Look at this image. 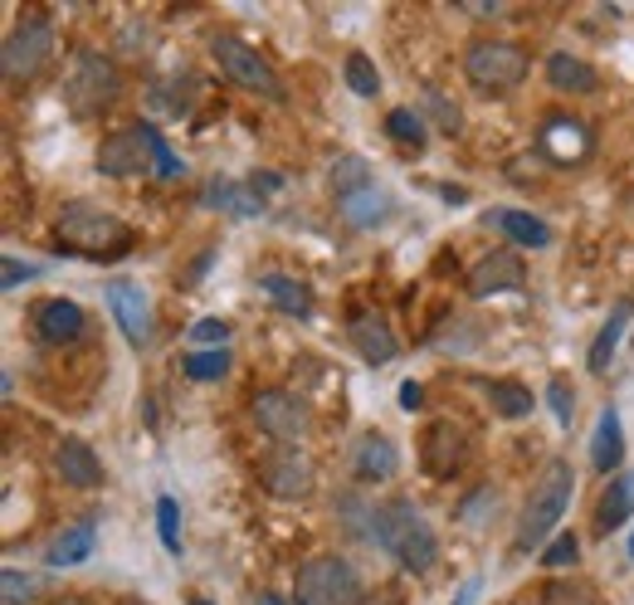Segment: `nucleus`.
Wrapping results in <instances>:
<instances>
[{
  "label": "nucleus",
  "instance_id": "f257e3e1",
  "mask_svg": "<svg viewBox=\"0 0 634 605\" xmlns=\"http://www.w3.org/2000/svg\"><path fill=\"white\" fill-rule=\"evenodd\" d=\"M371 537L400 561L405 571H430L440 547H434V532L415 513L410 498H396V503H381L371 508Z\"/></svg>",
  "mask_w": 634,
  "mask_h": 605
},
{
  "label": "nucleus",
  "instance_id": "f03ea898",
  "mask_svg": "<svg viewBox=\"0 0 634 605\" xmlns=\"http://www.w3.org/2000/svg\"><path fill=\"white\" fill-rule=\"evenodd\" d=\"M59 249L69 254H83V259H122L132 249V229L118 221V215L98 211V205H64L59 211Z\"/></svg>",
  "mask_w": 634,
  "mask_h": 605
},
{
  "label": "nucleus",
  "instance_id": "7ed1b4c3",
  "mask_svg": "<svg viewBox=\"0 0 634 605\" xmlns=\"http://www.w3.org/2000/svg\"><path fill=\"white\" fill-rule=\"evenodd\" d=\"M571 494H576V474H571L566 459H552L547 474H542V484H537V494H533V503H527L523 523H517V547L523 551L542 547L547 532H552L561 523V513H566Z\"/></svg>",
  "mask_w": 634,
  "mask_h": 605
},
{
  "label": "nucleus",
  "instance_id": "20e7f679",
  "mask_svg": "<svg viewBox=\"0 0 634 605\" xmlns=\"http://www.w3.org/2000/svg\"><path fill=\"white\" fill-rule=\"evenodd\" d=\"M118 88H122V74L112 69V59H103L98 49H79L64 74V103L74 108V118H93V112L112 108Z\"/></svg>",
  "mask_w": 634,
  "mask_h": 605
},
{
  "label": "nucleus",
  "instance_id": "39448f33",
  "mask_svg": "<svg viewBox=\"0 0 634 605\" xmlns=\"http://www.w3.org/2000/svg\"><path fill=\"white\" fill-rule=\"evenodd\" d=\"M464 79L478 93H507L527 79V49L507 45V39H478L464 55Z\"/></svg>",
  "mask_w": 634,
  "mask_h": 605
},
{
  "label": "nucleus",
  "instance_id": "423d86ee",
  "mask_svg": "<svg viewBox=\"0 0 634 605\" xmlns=\"http://www.w3.org/2000/svg\"><path fill=\"white\" fill-rule=\"evenodd\" d=\"M49 55H55V25L45 15H25L0 45V69L10 83H25L49 64Z\"/></svg>",
  "mask_w": 634,
  "mask_h": 605
},
{
  "label": "nucleus",
  "instance_id": "0eeeda50",
  "mask_svg": "<svg viewBox=\"0 0 634 605\" xmlns=\"http://www.w3.org/2000/svg\"><path fill=\"white\" fill-rule=\"evenodd\" d=\"M361 581L342 557H308L298 567V596L294 605H357Z\"/></svg>",
  "mask_w": 634,
  "mask_h": 605
},
{
  "label": "nucleus",
  "instance_id": "6e6552de",
  "mask_svg": "<svg viewBox=\"0 0 634 605\" xmlns=\"http://www.w3.org/2000/svg\"><path fill=\"white\" fill-rule=\"evenodd\" d=\"M211 55H215V64H220V74L239 83V88H249V93H259V98H284V88H278V74L268 69V59L259 55V49H249L244 39H235V35H215L211 39Z\"/></svg>",
  "mask_w": 634,
  "mask_h": 605
},
{
  "label": "nucleus",
  "instance_id": "1a4fd4ad",
  "mask_svg": "<svg viewBox=\"0 0 634 605\" xmlns=\"http://www.w3.org/2000/svg\"><path fill=\"white\" fill-rule=\"evenodd\" d=\"M98 171L112 176V181H132V176L157 171V156H152V142H147V122H142V128H128V132H112L98 147Z\"/></svg>",
  "mask_w": 634,
  "mask_h": 605
},
{
  "label": "nucleus",
  "instance_id": "9d476101",
  "mask_svg": "<svg viewBox=\"0 0 634 605\" xmlns=\"http://www.w3.org/2000/svg\"><path fill=\"white\" fill-rule=\"evenodd\" d=\"M254 425L264 435H274V440H303L313 430V411L288 391H264L254 395Z\"/></svg>",
  "mask_w": 634,
  "mask_h": 605
},
{
  "label": "nucleus",
  "instance_id": "9b49d317",
  "mask_svg": "<svg viewBox=\"0 0 634 605\" xmlns=\"http://www.w3.org/2000/svg\"><path fill=\"white\" fill-rule=\"evenodd\" d=\"M469 454H474V440H469V430H464V425L434 420L430 430H424V468H430L434 478L459 474V468L469 464Z\"/></svg>",
  "mask_w": 634,
  "mask_h": 605
},
{
  "label": "nucleus",
  "instance_id": "f8f14e48",
  "mask_svg": "<svg viewBox=\"0 0 634 605\" xmlns=\"http://www.w3.org/2000/svg\"><path fill=\"white\" fill-rule=\"evenodd\" d=\"M103 298H108L122 337H128L132 347H147V342H152V302H147V294H142L137 284H128V278H112V284L103 288Z\"/></svg>",
  "mask_w": 634,
  "mask_h": 605
},
{
  "label": "nucleus",
  "instance_id": "ddd939ff",
  "mask_svg": "<svg viewBox=\"0 0 634 605\" xmlns=\"http://www.w3.org/2000/svg\"><path fill=\"white\" fill-rule=\"evenodd\" d=\"M527 284V269L517 254L498 249V254H483L478 264L469 269V294L474 298H493V294H513V288Z\"/></svg>",
  "mask_w": 634,
  "mask_h": 605
},
{
  "label": "nucleus",
  "instance_id": "4468645a",
  "mask_svg": "<svg viewBox=\"0 0 634 605\" xmlns=\"http://www.w3.org/2000/svg\"><path fill=\"white\" fill-rule=\"evenodd\" d=\"M264 484L278 498H303L313 488V464L298 450H278L274 459H264Z\"/></svg>",
  "mask_w": 634,
  "mask_h": 605
},
{
  "label": "nucleus",
  "instance_id": "2eb2a0df",
  "mask_svg": "<svg viewBox=\"0 0 634 605\" xmlns=\"http://www.w3.org/2000/svg\"><path fill=\"white\" fill-rule=\"evenodd\" d=\"M396 444L386 440V435H361L357 444H351V468H357V478H367V484H386V478H396Z\"/></svg>",
  "mask_w": 634,
  "mask_h": 605
},
{
  "label": "nucleus",
  "instance_id": "dca6fc26",
  "mask_svg": "<svg viewBox=\"0 0 634 605\" xmlns=\"http://www.w3.org/2000/svg\"><path fill=\"white\" fill-rule=\"evenodd\" d=\"M35 332L45 342H55V347H64V342H74L83 332V308L74 298H49L35 308Z\"/></svg>",
  "mask_w": 634,
  "mask_h": 605
},
{
  "label": "nucleus",
  "instance_id": "f3484780",
  "mask_svg": "<svg viewBox=\"0 0 634 605\" xmlns=\"http://www.w3.org/2000/svg\"><path fill=\"white\" fill-rule=\"evenodd\" d=\"M542 152L552 156V162H581V156L590 152V132L581 128L576 118H547V128H542Z\"/></svg>",
  "mask_w": 634,
  "mask_h": 605
},
{
  "label": "nucleus",
  "instance_id": "a211bd4d",
  "mask_svg": "<svg viewBox=\"0 0 634 605\" xmlns=\"http://www.w3.org/2000/svg\"><path fill=\"white\" fill-rule=\"evenodd\" d=\"M337 211L347 215L357 229H371L376 221H386V215H391V195L381 191L376 181H367V186H357V191L337 195Z\"/></svg>",
  "mask_w": 634,
  "mask_h": 605
},
{
  "label": "nucleus",
  "instance_id": "6ab92c4d",
  "mask_svg": "<svg viewBox=\"0 0 634 605\" xmlns=\"http://www.w3.org/2000/svg\"><path fill=\"white\" fill-rule=\"evenodd\" d=\"M483 221L498 225L507 239H517V245H527V249H547V245H552V229L537 221V215H527V211H507V205H498V211H488Z\"/></svg>",
  "mask_w": 634,
  "mask_h": 605
},
{
  "label": "nucleus",
  "instance_id": "aec40b11",
  "mask_svg": "<svg viewBox=\"0 0 634 605\" xmlns=\"http://www.w3.org/2000/svg\"><path fill=\"white\" fill-rule=\"evenodd\" d=\"M59 474H64V484H74V488H98L103 484L98 454H93L83 440H64V444H59Z\"/></svg>",
  "mask_w": 634,
  "mask_h": 605
},
{
  "label": "nucleus",
  "instance_id": "412c9836",
  "mask_svg": "<svg viewBox=\"0 0 634 605\" xmlns=\"http://www.w3.org/2000/svg\"><path fill=\"white\" fill-rule=\"evenodd\" d=\"M634 513V474H620L615 484L600 494V508H596V527L600 532H615L625 518Z\"/></svg>",
  "mask_w": 634,
  "mask_h": 605
},
{
  "label": "nucleus",
  "instance_id": "4be33fe9",
  "mask_svg": "<svg viewBox=\"0 0 634 605\" xmlns=\"http://www.w3.org/2000/svg\"><path fill=\"white\" fill-rule=\"evenodd\" d=\"M351 342H357L361 357L376 361V367H386V361L396 357V337H391L386 322H376V318H357V322H351Z\"/></svg>",
  "mask_w": 634,
  "mask_h": 605
},
{
  "label": "nucleus",
  "instance_id": "5701e85b",
  "mask_svg": "<svg viewBox=\"0 0 634 605\" xmlns=\"http://www.w3.org/2000/svg\"><path fill=\"white\" fill-rule=\"evenodd\" d=\"M547 79H552V88H561V93H590L600 83L596 69H590L586 59H571V55L547 59Z\"/></svg>",
  "mask_w": 634,
  "mask_h": 605
},
{
  "label": "nucleus",
  "instance_id": "b1692460",
  "mask_svg": "<svg viewBox=\"0 0 634 605\" xmlns=\"http://www.w3.org/2000/svg\"><path fill=\"white\" fill-rule=\"evenodd\" d=\"M201 201L211 205V211H230V215H259L264 211L259 191H244V186H235V181H211Z\"/></svg>",
  "mask_w": 634,
  "mask_h": 605
},
{
  "label": "nucleus",
  "instance_id": "393cba45",
  "mask_svg": "<svg viewBox=\"0 0 634 605\" xmlns=\"http://www.w3.org/2000/svg\"><path fill=\"white\" fill-rule=\"evenodd\" d=\"M259 288H264V294L278 302V312H288V318H308V312H313V294H308L303 284H294V278H284V274H264Z\"/></svg>",
  "mask_w": 634,
  "mask_h": 605
},
{
  "label": "nucleus",
  "instance_id": "a878e982",
  "mask_svg": "<svg viewBox=\"0 0 634 605\" xmlns=\"http://www.w3.org/2000/svg\"><path fill=\"white\" fill-rule=\"evenodd\" d=\"M620 459H625V435H620V415L615 411H606L600 415V430H596V440H590V464L596 468H615Z\"/></svg>",
  "mask_w": 634,
  "mask_h": 605
},
{
  "label": "nucleus",
  "instance_id": "bb28decb",
  "mask_svg": "<svg viewBox=\"0 0 634 605\" xmlns=\"http://www.w3.org/2000/svg\"><path fill=\"white\" fill-rule=\"evenodd\" d=\"M83 557H93V523H79V527H64L49 547V567H79Z\"/></svg>",
  "mask_w": 634,
  "mask_h": 605
},
{
  "label": "nucleus",
  "instance_id": "cd10ccee",
  "mask_svg": "<svg viewBox=\"0 0 634 605\" xmlns=\"http://www.w3.org/2000/svg\"><path fill=\"white\" fill-rule=\"evenodd\" d=\"M488 405L503 420H523V415H533V391L517 381H488Z\"/></svg>",
  "mask_w": 634,
  "mask_h": 605
},
{
  "label": "nucleus",
  "instance_id": "c85d7f7f",
  "mask_svg": "<svg viewBox=\"0 0 634 605\" xmlns=\"http://www.w3.org/2000/svg\"><path fill=\"white\" fill-rule=\"evenodd\" d=\"M630 318H634V302H615L610 322L600 328L596 347H590V371H606V367H610V357H615V347H620V332H625V322H630Z\"/></svg>",
  "mask_w": 634,
  "mask_h": 605
},
{
  "label": "nucleus",
  "instance_id": "c756f323",
  "mask_svg": "<svg viewBox=\"0 0 634 605\" xmlns=\"http://www.w3.org/2000/svg\"><path fill=\"white\" fill-rule=\"evenodd\" d=\"M181 371L191 381H220L225 371H230V352L215 347V352H191V357L181 361Z\"/></svg>",
  "mask_w": 634,
  "mask_h": 605
},
{
  "label": "nucleus",
  "instance_id": "7c9ffc66",
  "mask_svg": "<svg viewBox=\"0 0 634 605\" xmlns=\"http://www.w3.org/2000/svg\"><path fill=\"white\" fill-rule=\"evenodd\" d=\"M386 132H391L396 142H405L410 152L424 147V118H420L415 108H396V112H391V118H386Z\"/></svg>",
  "mask_w": 634,
  "mask_h": 605
},
{
  "label": "nucleus",
  "instance_id": "2f4dec72",
  "mask_svg": "<svg viewBox=\"0 0 634 605\" xmlns=\"http://www.w3.org/2000/svg\"><path fill=\"white\" fill-rule=\"evenodd\" d=\"M367 181H371V171H367V162H361V156H347V162L332 166V191H337V195L357 191V186H367Z\"/></svg>",
  "mask_w": 634,
  "mask_h": 605
},
{
  "label": "nucleus",
  "instance_id": "473e14b6",
  "mask_svg": "<svg viewBox=\"0 0 634 605\" xmlns=\"http://www.w3.org/2000/svg\"><path fill=\"white\" fill-rule=\"evenodd\" d=\"M347 83H351V93H361V98H376L381 79H376V69H371L367 55H347Z\"/></svg>",
  "mask_w": 634,
  "mask_h": 605
},
{
  "label": "nucleus",
  "instance_id": "72a5a7b5",
  "mask_svg": "<svg viewBox=\"0 0 634 605\" xmlns=\"http://www.w3.org/2000/svg\"><path fill=\"white\" fill-rule=\"evenodd\" d=\"M157 527H162V547L181 551V513H176L171 498H157Z\"/></svg>",
  "mask_w": 634,
  "mask_h": 605
},
{
  "label": "nucleus",
  "instance_id": "f704fd0d",
  "mask_svg": "<svg viewBox=\"0 0 634 605\" xmlns=\"http://www.w3.org/2000/svg\"><path fill=\"white\" fill-rule=\"evenodd\" d=\"M0 591H5V605H29V601H35V581H29L25 571H15V567L0 571Z\"/></svg>",
  "mask_w": 634,
  "mask_h": 605
},
{
  "label": "nucleus",
  "instance_id": "c9c22d12",
  "mask_svg": "<svg viewBox=\"0 0 634 605\" xmlns=\"http://www.w3.org/2000/svg\"><path fill=\"white\" fill-rule=\"evenodd\" d=\"M576 557H581V542H576V537H557L552 547L542 551V567H552V571H557V567H571Z\"/></svg>",
  "mask_w": 634,
  "mask_h": 605
},
{
  "label": "nucleus",
  "instance_id": "e433bc0d",
  "mask_svg": "<svg viewBox=\"0 0 634 605\" xmlns=\"http://www.w3.org/2000/svg\"><path fill=\"white\" fill-rule=\"evenodd\" d=\"M147 142H152V156H157V176H181V162H176V152L166 147L162 132L152 128V122H147Z\"/></svg>",
  "mask_w": 634,
  "mask_h": 605
},
{
  "label": "nucleus",
  "instance_id": "4c0bfd02",
  "mask_svg": "<svg viewBox=\"0 0 634 605\" xmlns=\"http://www.w3.org/2000/svg\"><path fill=\"white\" fill-rule=\"evenodd\" d=\"M191 342H230V322H220V318L195 322V328H191Z\"/></svg>",
  "mask_w": 634,
  "mask_h": 605
},
{
  "label": "nucleus",
  "instance_id": "58836bf2",
  "mask_svg": "<svg viewBox=\"0 0 634 605\" xmlns=\"http://www.w3.org/2000/svg\"><path fill=\"white\" fill-rule=\"evenodd\" d=\"M0 269H5V274H0V278H5V288H15V284H29V278L39 274L35 264H20L15 254H5V264H0Z\"/></svg>",
  "mask_w": 634,
  "mask_h": 605
},
{
  "label": "nucleus",
  "instance_id": "ea45409f",
  "mask_svg": "<svg viewBox=\"0 0 634 605\" xmlns=\"http://www.w3.org/2000/svg\"><path fill=\"white\" fill-rule=\"evenodd\" d=\"M547 395H552V411H557V420L561 425H571V411H576V401H571V395H566V385H552V391H547Z\"/></svg>",
  "mask_w": 634,
  "mask_h": 605
},
{
  "label": "nucleus",
  "instance_id": "a19ab883",
  "mask_svg": "<svg viewBox=\"0 0 634 605\" xmlns=\"http://www.w3.org/2000/svg\"><path fill=\"white\" fill-rule=\"evenodd\" d=\"M434 108H440V122H444V128L459 132V108H450V103H444L440 93H434Z\"/></svg>",
  "mask_w": 634,
  "mask_h": 605
},
{
  "label": "nucleus",
  "instance_id": "79ce46f5",
  "mask_svg": "<svg viewBox=\"0 0 634 605\" xmlns=\"http://www.w3.org/2000/svg\"><path fill=\"white\" fill-rule=\"evenodd\" d=\"M420 401H424V391H420L415 381H405V385H400V405H405V411H415Z\"/></svg>",
  "mask_w": 634,
  "mask_h": 605
},
{
  "label": "nucleus",
  "instance_id": "37998d69",
  "mask_svg": "<svg viewBox=\"0 0 634 605\" xmlns=\"http://www.w3.org/2000/svg\"><path fill=\"white\" fill-rule=\"evenodd\" d=\"M469 15H503V5H464Z\"/></svg>",
  "mask_w": 634,
  "mask_h": 605
},
{
  "label": "nucleus",
  "instance_id": "c03bdc74",
  "mask_svg": "<svg viewBox=\"0 0 634 605\" xmlns=\"http://www.w3.org/2000/svg\"><path fill=\"white\" fill-rule=\"evenodd\" d=\"M259 605H288V601H278V596H259Z\"/></svg>",
  "mask_w": 634,
  "mask_h": 605
},
{
  "label": "nucleus",
  "instance_id": "a18cd8bd",
  "mask_svg": "<svg viewBox=\"0 0 634 605\" xmlns=\"http://www.w3.org/2000/svg\"><path fill=\"white\" fill-rule=\"evenodd\" d=\"M55 605H83L79 596H64V601H55Z\"/></svg>",
  "mask_w": 634,
  "mask_h": 605
},
{
  "label": "nucleus",
  "instance_id": "49530a36",
  "mask_svg": "<svg viewBox=\"0 0 634 605\" xmlns=\"http://www.w3.org/2000/svg\"><path fill=\"white\" fill-rule=\"evenodd\" d=\"M191 605H215V601H191Z\"/></svg>",
  "mask_w": 634,
  "mask_h": 605
},
{
  "label": "nucleus",
  "instance_id": "de8ad7c7",
  "mask_svg": "<svg viewBox=\"0 0 634 605\" xmlns=\"http://www.w3.org/2000/svg\"><path fill=\"white\" fill-rule=\"evenodd\" d=\"M630 551H634V547H630Z\"/></svg>",
  "mask_w": 634,
  "mask_h": 605
}]
</instances>
